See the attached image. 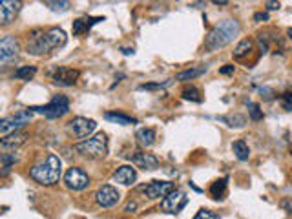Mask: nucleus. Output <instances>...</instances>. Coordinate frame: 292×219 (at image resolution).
I'll use <instances>...</instances> for the list:
<instances>
[{"instance_id":"1","label":"nucleus","mask_w":292,"mask_h":219,"mask_svg":"<svg viewBox=\"0 0 292 219\" xmlns=\"http://www.w3.org/2000/svg\"><path fill=\"white\" fill-rule=\"evenodd\" d=\"M68 37L62 28H50V30H35L31 33L30 42H28V53L30 55H41L50 53L53 50H59L66 46Z\"/></svg>"},{"instance_id":"2","label":"nucleus","mask_w":292,"mask_h":219,"mask_svg":"<svg viewBox=\"0 0 292 219\" xmlns=\"http://www.w3.org/2000/svg\"><path fill=\"white\" fill-rule=\"evenodd\" d=\"M239 30H241V28H239V22H237V20H232V19L223 20V22H219L214 30H210V33H208L207 39H205V48H207L208 51L221 50V48L228 46L232 40L239 35Z\"/></svg>"},{"instance_id":"3","label":"nucleus","mask_w":292,"mask_h":219,"mask_svg":"<svg viewBox=\"0 0 292 219\" xmlns=\"http://www.w3.org/2000/svg\"><path fill=\"white\" fill-rule=\"evenodd\" d=\"M61 175H62V161L55 154H50L42 163L35 164L30 170L31 179L37 181L39 184H44V186H51V184L59 183Z\"/></svg>"},{"instance_id":"4","label":"nucleus","mask_w":292,"mask_h":219,"mask_svg":"<svg viewBox=\"0 0 292 219\" xmlns=\"http://www.w3.org/2000/svg\"><path fill=\"white\" fill-rule=\"evenodd\" d=\"M75 150L82 157L86 159H93V161H99V159H104L106 154H108V139H106V134H97L93 137H88L86 141L79 143L75 146Z\"/></svg>"},{"instance_id":"5","label":"nucleus","mask_w":292,"mask_h":219,"mask_svg":"<svg viewBox=\"0 0 292 219\" xmlns=\"http://www.w3.org/2000/svg\"><path fill=\"white\" fill-rule=\"evenodd\" d=\"M33 114H41L48 119H59L70 112V99L66 95H55L53 99L44 106H33Z\"/></svg>"},{"instance_id":"6","label":"nucleus","mask_w":292,"mask_h":219,"mask_svg":"<svg viewBox=\"0 0 292 219\" xmlns=\"http://www.w3.org/2000/svg\"><path fill=\"white\" fill-rule=\"evenodd\" d=\"M31 115H33V110L28 108V110H21V112H17L15 115L4 117V119L0 121V134H2V137H4V135H10V134L19 132L22 126H26L28 123H30Z\"/></svg>"},{"instance_id":"7","label":"nucleus","mask_w":292,"mask_h":219,"mask_svg":"<svg viewBox=\"0 0 292 219\" xmlns=\"http://www.w3.org/2000/svg\"><path fill=\"white\" fill-rule=\"evenodd\" d=\"M64 183L66 186L73 192H81V190L88 188L90 184V177L82 168H77V166H71L68 172L64 174Z\"/></svg>"},{"instance_id":"8","label":"nucleus","mask_w":292,"mask_h":219,"mask_svg":"<svg viewBox=\"0 0 292 219\" xmlns=\"http://www.w3.org/2000/svg\"><path fill=\"white\" fill-rule=\"evenodd\" d=\"M187 197L183 194L181 190H172L170 194L167 197H163L161 201V210L163 212H167V214H177V212H181L185 208V204H187Z\"/></svg>"},{"instance_id":"9","label":"nucleus","mask_w":292,"mask_h":219,"mask_svg":"<svg viewBox=\"0 0 292 219\" xmlns=\"http://www.w3.org/2000/svg\"><path fill=\"white\" fill-rule=\"evenodd\" d=\"M121 199V194L117 192V188L110 186V184H102L101 188L95 192V201L99 206L102 208H111V206H115Z\"/></svg>"},{"instance_id":"10","label":"nucleus","mask_w":292,"mask_h":219,"mask_svg":"<svg viewBox=\"0 0 292 219\" xmlns=\"http://www.w3.org/2000/svg\"><path fill=\"white\" fill-rule=\"evenodd\" d=\"M22 10V0H0V22L11 24Z\"/></svg>"},{"instance_id":"11","label":"nucleus","mask_w":292,"mask_h":219,"mask_svg":"<svg viewBox=\"0 0 292 219\" xmlns=\"http://www.w3.org/2000/svg\"><path fill=\"white\" fill-rule=\"evenodd\" d=\"M70 130L73 132L77 139H86L88 135L97 128V123L93 119H86V117H75V119H71L70 123Z\"/></svg>"},{"instance_id":"12","label":"nucleus","mask_w":292,"mask_h":219,"mask_svg":"<svg viewBox=\"0 0 292 219\" xmlns=\"http://www.w3.org/2000/svg\"><path fill=\"white\" fill-rule=\"evenodd\" d=\"M172 190H174V183L170 181H152L142 188V192L148 199H161V197H167Z\"/></svg>"},{"instance_id":"13","label":"nucleus","mask_w":292,"mask_h":219,"mask_svg":"<svg viewBox=\"0 0 292 219\" xmlns=\"http://www.w3.org/2000/svg\"><path fill=\"white\" fill-rule=\"evenodd\" d=\"M131 163L135 164V166H139V168L142 170H157L159 168V159H157L154 154H148V152H133V154L130 155Z\"/></svg>"},{"instance_id":"14","label":"nucleus","mask_w":292,"mask_h":219,"mask_svg":"<svg viewBox=\"0 0 292 219\" xmlns=\"http://www.w3.org/2000/svg\"><path fill=\"white\" fill-rule=\"evenodd\" d=\"M79 70L68 68V66H61L59 70L53 73V82L59 86H73L79 79Z\"/></svg>"},{"instance_id":"15","label":"nucleus","mask_w":292,"mask_h":219,"mask_svg":"<svg viewBox=\"0 0 292 219\" xmlns=\"http://www.w3.org/2000/svg\"><path fill=\"white\" fill-rule=\"evenodd\" d=\"M17 53H19V40L15 37H4L0 40V60L2 62H8Z\"/></svg>"},{"instance_id":"16","label":"nucleus","mask_w":292,"mask_h":219,"mask_svg":"<svg viewBox=\"0 0 292 219\" xmlns=\"http://www.w3.org/2000/svg\"><path fill=\"white\" fill-rule=\"evenodd\" d=\"M113 181L119 184H124V186H130L137 181V172L135 168H131L130 164H124V166H119L113 174Z\"/></svg>"},{"instance_id":"17","label":"nucleus","mask_w":292,"mask_h":219,"mask_svg":"<svg viewBox=\"0 0 292 219\" xmlns=\"http://www.w3.org/2000/svg\"><path fill=\"white\" fill-rule=\"evenodd\" d=\"M102 20H104V17H84V19H77L73 22V35L79 37L82 33H88L97 22H102Z\"/></svg>"},{"instance_id":"18","label":"nucleus","mask_w":292,"mask_h":219,"mask_svg":"<svg viewBox=\"0 0 292 219\" xmlns=\"http://www.w3.org/2000/svg\"><path fill=\"white\" fill-rule=\"evenodd\" d=\"M137 143L142 146V148H150L156 143V130L154 128H139L135 134Z\"/></svg>"},{"instance_id":"19","label":"nucleus","mask_w":292,"mask_h":219,"mask_svg":"<svg viewBox=\"0 0 292 219\" xmlns=\"http://www.w3.org/2000/svg\"><path fill=\"white\" fill-rule=\"evenodd\" d=\"M26 139H28V135H26V134H19V132H15V134H10V135H4V137H2V148H4V150L19 148V146L24 145Z\"/></svg>"},{"instance_id":"20","label":"nucleus","mask_w":292,"mask_h":219,"mask_svg":"<svg viewBox=\"0 0 292 219\" xmlns=\"http://www.w3.org/2000/svg\"><path fill=\"white\" fill-rule=\"evenodd\" d=\"M227 186H228V179L225 177V179H217L214 181V183L210 184V195H212V199H216V201H221L225 199V195H227Z\"/></svg>"},{"instance_id":"21","label":"nucleus","mask_w":292,"mask_h":219,"mask_svg":"<svg viewBox=\"0 0 292 219\" xmlns=\"http://www.w3.org/2000/svg\"><path fill=\"white\" fill-rule=\"evenodd\" d=\"M104 119L111 121V123H115V125H121V126L137 125V119H133V117H130V115L121 114V112H106Z\"/></svg>"},{"instance_id":"22","label":"nucleus","mask_w":292,"mask_h":219,"mask_svg":"<svg viewBox=\"0 0 292 219\" xmlns=\"http://www.w3.org/2000/svg\"><path fill=\"white\" fill-rule=\"evenodd\" d=\"M254 50V40L252 39H243L237 42L236 50H234V57L236 59H245L250 55V51Z\"/></svg>"},{"instance_id":"23","label":"nucleus","mask_w":292,"mask_h":219,"mask_svg":"<svg viewBox=\"0 0 292 219\" xmlns=\"http://www.w3.org/2000/svg\"><path fill=\"white\" fill-rule=\"evenodd\" d=\"M205 71H207L205 66H199V68H188V70H185V71H179L176 79L181 80V82H185V80H194V79H197V77H201Z\"/></svg>"},{"instance_id":"24","label":"nucleus","mask_w":292,"mask_h":219,"mask_svg":"<svg viewBox=\"0 0 292 219\" xmlns=\"http://www.w3.org/2000/svg\"><path fill=\"white\" fill-rule=\"evenodd\" d=\"M232 150H234V154L239 161H247L250 157V148L245 141H236L234 145H232Z\"/></svg>"},{"instance_id":"25","label":"nucleus","mask_w":292,"mask_h":219,"mask_svg":"<svg viewBox=\"0 0 292 219\" xmlns=\"http://www.w3.org/2000/svg\"><path fill=\"white\" fill-rule=\"evenodd\" d=\"M37 73V68L35 66H21L19 70L13 73V79H19V80H31L35 77Z\"/></svg>"},{"instance_id":"26","label":"nucleus","mask_w":292,"mask_h":219,"mask_svg":"<svg viewBox=\"0 0 292 219\" xmlns=\"http://www.w3.org/2000/svg\"><path fill=\"white\" fill-rule=\"evenodd\" d=\"M44 4L53 13H66V11L70 10V0H44Z\"/></svg>"},{"instance_id":"27","label":"nucleus","mask_w":292,"mask_h":219,"mask_svg":"<svg viewBox=\"0 0 292 219\" xmlns=\"http://www.w3.org/2000/svg\"><path fill=\"white\" fill-rule=\"evenodd\" d=\"M223 123H227L230 128H243V126L247 125V117H243L239 114H234V115H227V117H223Z\"/></svg>"},{"instance_id":"28","label":"nucleus","mask_w":292,"mask_h":219,"mask_svg":"<svg viewBox=\"0 0 292 219\" xmlns=\"http://www.w3.org/2000/svg\"><path fill=\"white\" fill-rule=\"evenodd\" d=\"M0 161H2V177H6V175L10 174L11 166L19 161V157H17V154H2Z\"/></svg>"},{"instance_id":"29","label":"nucleus","mask_w":292,"mask_h":219,"mask_svg":"<svg viewBox=\"0 0 292 219\" xmlns=\"http://www.w3.org/2000/svg\"><path fill=\"white\" fill-rule=\"evenodd\" d=\"M183 99L185 100H192V102H201V93L197 90L196 86H187L185 90H183Z\"/></svg>"},{"instance_id":"30","label":"nucleus","mask_w":292,"mask_h":219,"mask_svg":"<svg viewBox=\"0 0 292 219\" xmlns=\"http://www.w3.org/2000/svg\"><path fill=\"white\" fill-rule=\"evenodd\" d=\"M248 117L252 121H261L263 119V112L259 108L257 102H248Z\"/></svg>"},{"instance_id":"31","label":"nucleus","mask_w":292,"mask_h":219,"mask_svg":"<svg viewBox=\"0 0 292 219\" xmlns=\"http://www.w3.org/2000/svg\"><path fill=\"white\" fill-rule=\"evenodd\" d=\"M194 219H221L219 215L216 214V212H212V210L208 208H201L199 212L196 214V217Z\"/></svg>"},{"instance_id":"32","label":"nucleus","mask_w":292,"mask_h":219,"mask_svg":"<svg viewBox=\"0 0 292 219\" xmlns=\"http://www.w3.org/2000/svg\"><path fill=\"white\" fill-rule=\"evenodd\" d=\"M168 84H170V80L161 82V84H141L139 86V90H165Z\"/></svg>"},{"instance_id":"33","label":"nucleus","mask_w":292,"mask_h":219,"mask_svg":"<svg viewBox=\"0 0 292 219\" xmlns=\"http://www.w3.org/2000/svg\"><path fill=\"white\" fill-rule=\"evenodd\" d=\"M281 104H283V108L287 110V112H292V91H288V93H283Z\"/></svg>"},{"instance_id":"34","label":"nucleus","mask_w":292,"mask_h":219,"mask_svg":"<svg viewBox=\"0 0 292 219\" xmlns=\"http://www.w3.org/2000/svg\"><path fill=\"white\" fill-rule=\"evenodd\" d=\"M265 8H267L268 11H277L279 8H281V4H279L277 0H267V4H265Z\"/></svg>"},{"instance_id":"35","label":"nucleus","mask_w":292,"mask_h":219,"mask_svg":"<svg viewBox=\"0 0 292 219\" xmlns=\"http://www.w3.org/2000/svg\"><path fill=\"white\" fill-rule=\"evenodd\" d=\"M259 93H261L267 100L274 97V90H272V88H259Z\"/></svg>"},{"instance_id":"36","label":"nucleus","mask_w":292,"mask_h":219,"mask_svg":"<svg viewBox=\"0 0 292 219\" xmlns=\"http://www.w3.org/2000/svg\"><path fill=\"white\" fill-rule=\"evenodd\" d=\"M279 206H281L285 212H292V199H283L281 203H279Z\"/></svg>"},{"instance_id":"37","label":"nucleus","mask_w":292,"mask_h":219,"mask_svg":"<svg viewBox=\"0 0 292 219\" xmlns=\"http://www.w3.org/2000/svg\"><path fill=\"white\" fill-rule=\"evenodd\" d=\"M234 70H236L234 64H227V66H223L221 70H219V73L221 75H230V73H234Z\"/></svg>"},{"instance_id":"38","label":"nucleus","mask_w":292,"mask_h":219,"mask_svg":"<svg viewBox=\"0 0 292 219\" xmlns=\"http://www.w3.org/2000/svg\"><path fill=\"white\" fill-rule=\"evenodd\" d=\"M254 20H256V22H267L268 20V13H256V15H254Z\"/></svg>"},{"instance_id":"39","label":"nucleus","mask_w":292,"mask_h":219,"mask_svg":"<svg viewBox=\"0 0 292 219\" xmlns=\"http://www.w3.org/2000/svg\"><path fill=\"white\" fill-rule=\"evenodd\" d=\"M210 2H214V4H217V6H227L228 4V0H210Z\"/></svg>"},{"instance_id":"40","label":"nucleus","mask_w":292,"mask_h":219,"mask_svg":"<svg viewBox=\"0 0 292 219\" xmlns=\"http://www.w3.org/2000/svg\"><path fill=\"white\" fill-rule=\"evenodd\" d=\"M135 206H137L135 203H128V204H126V212H130V210H135Z\"/></svg>"},{"instance_id":"41","label":"nucleus","mask_w":292,"mask_h":219,"mask_svg":"<svg viewBox=\"0 0 292 219\" xmlns=\"http://www.w3.org/2000/svg\"><path fill=\"white\" fill-rule=\"evenodd\" d=\"M122 53L124 55H133V50H130V48H122Z\"/></svg>"},{"instance_id":"42","label":"nucleus","mask_w":292,"mask_h":219,"mask_svg":"<svg viewBox=\"0 0 292 219\" xmlns=\"http://www.w3.org/2000/svg\"><path fill=\"white\" fill-rule=\"evenodd\" d=\"M287 35H288V39L292 40V28H288V30H287Z\"/></svg>"}]
</instances>
